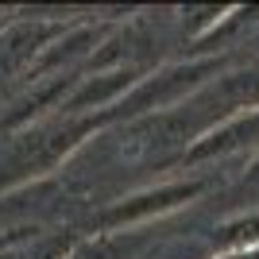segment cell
Wrapping results in <instances>:
<instances>
[{
  "label": "cell",
  "instance_id": "11",
  "mask_svg": "<svg viewBox=\"0 0 259 259\" xmlns=\"http://www.w3.org/2000/svg\"><path fill=\"white\" fill-rule=\"evenodd\" d=\"M0 27H4V23H0Z\"/></svg>",
  "mask_w": 259,
  "mask_h": 259
},
{
  "label": "cell",
  "instance_id": "4",
  "mask_svg": "<svg viewBox=\"0 0 259 259\" xmlns=\"http://www.w3.org/2000/svg\"><path fill=\"white\" fill-rule=\"evenodd\" d=\"M240 151H259V108H244V112H232V116L201 128L182 151V162L201 166V162L228 159Z\"/></svg>",
  "mask_w": 259,
  "mask_h": 259
},
{
  "label": "cell",
  "instance_id": "3",
  "mask_svg": "<svg viewBox=\"0 0 259 259\" xmlns=\"http://www.w3.org/2000/svg\"><path fill=\"white\" fill-rule=\"evenodd\" d=\"M201 194H205V178H197V174L143 186L136 194L112 201V205L97 217V232H136V228L151 225V221H162V217L194 205Z\"/></svg>",
  "mask_w": 259,
  "mask_h": 259
},
{
  "label": "cell",
  "instance_id": "7",
  "mask_svg": "<svg viewBox=\"0 0 259 259\" xmlns=\"http://www.w3.org/2000/svg\"><path fill=\"white\" fill-rule=\"evenodd\" d=\"M143 248L140 232H93L85 240H74L66 259H132Z\"/></svg>",
  "mask_w": 259,
  "mask_h": 259
},
{
  "label": "cell",
  "instance_id": "6",
  "mask_svg": "<svg viewBox=\"0 0 259 259\" xmlns=\"http://www.w3.org/2000/svg\"><path fill=\"white\" fill-rule=\"evenodd\" d=\"M143 77L140 66H120V70H97V74H77L70 97L62 101V116H101L112 112L132 93V85Z\"/></svg>",
  "mask_w": 259,
  "mask_h": 259
},
{
  "label": "cell",
  "instance_id": "9",
  "mask_svg": "<svg viewBox=\"0 0 259 259\" xmlns=\"http://www.w3.org/2000/svg\"><path fill=\"white\" fill-rule=\"evenodd\" d=\"M209 259H259V248H248V251H213Z\"/></svg>",
  "mask_w": 259,
  "mask_h": 259
},
{
  "label": "cell",
  "instance_id": "5",
  "mask_svg": "<svg viewBox=\"0 0 259 259\" xmlns=\"http://www.w3.org/2000/svg\"><path fill=\"white\" fill-rule=\"evenodd\" d=\"M66 20H16L0 27V81L4 77H31L43 51L66 31Z\"/></svg>",
  "mask_w": 259,
  "mask_h": 259
},
{
  "label": "cell",
  "instance_id": "1",
  "mask_svg": "<svg viewBox=\"0 0 259 259\" xmlns=\"http://www.w3.org/2000/svg\"><path fill=\"white\" fill-rule=\"evenodd\" d=\"M108 124H112L108 112H101V116H62V112H54V116L31 124L27 132L12 136V147L0 155V194H12V190L39 182V178H51Z\"/></svg>",
  "mask_w": 259,
  "mask_h": 259
},
{
  "label": "cell",
  "instance_id": "10",
  "mask_svg": "<svg viewBox=\"0 0 259 259\" xmlns=\"http://www.w3.org/2000/svg\"><path fill=\"white\" fill-rule=\"evenodd\" d=\"M248 178H251V182H259V151H255V159H251V166H248Z\"/></svg>",
  "mask_w": 259,
  "mask_h": 259
},
{
  "label": "cell",
  "instance_id": "8",
  "mask_svg": "<svg viewBox=\"0 0 259 259\" xmlns=\"http://www.w3.org/2000/svg\"><path fill=\"white\" fill-rule=\"evenodd\" d=\"M259 248V209L236 213L213 228V251H248Z\"/></svg>",
  "mask_w": 259,
  "mask_h": 259
},
{
  "label": "cell",
  "instance_id": "2",
  "mask_svg": "<svg viewBox=\"0 0 259 259\" xmlns=\"http://www.w3.org/2000/svg\"><path fill=\"white\" fill-rule=\"evenodd\" d=\"M225 74V58L221 54H194V58H178V62H166V66H155L132 85V93L120 101L108 120L116 124H132V120H143V116H155V112H166V108L182 105L186 97H197L209 81Z\"/></svg>",
  "mask_w": 259,
  "mask_h": 259
}]
</instances>
